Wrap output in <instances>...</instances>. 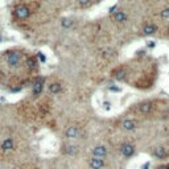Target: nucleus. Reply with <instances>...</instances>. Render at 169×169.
Wrapping results in <instances>:
<instances>
[{
	"instance_id": "obj_1",
	"label": "nucleus",
	"mask_w": 169,
	"mask_h": 169,
	"mask_svg": "<svg viewBox=\"0 0 169 169\" xmlns=\"http://www.w3.org/2000/svg\"><path fill=\"white\" fill-rule=\"evenodd\" d=\"M135 152H136V148L131 143H123L120 145V153H122L123 157L130 158V157H132L133 155H135Z\"/></svg>"
},
{
	"instance_id": "obj_2",
	"label": "nucleus",
	"mask_w": 169,
	"mask_h": 169,
	"mask_svg": "<svg viewBox=\"0 0 169 169\" xmlns=\"http://www.w3.org/2000/svg\"><path fill=\"white\" fill-rule=\"evenodd\" d=\"M153 110H155V103L151 101H145V102H141L137 104V111L143 114V115H148V114H151Z\"/></svg>"
},
{
	"instance_id": "obj_3",
	"label": "nucleus",
	"mask_w": 169,
	"mask_h": 169,
	"mask_svg": "<svg viewBox=\"0 0 169 169\" xmlns=\"http://www.w3.org/2000/svg\"><path fill=\"white\" fill-rule=\"evenodd\" d=\"M15 15H16V17L20 20H25L29 17V15H31V9L27 6H24V4H20V6L15 8Z\"/></svg>"
},
{
	"instance_id": "obj_4",
	"label": "nucleus",
	"mask_w": 169,
	"mask_h": 169,
	"mask_svg": "<svg viewBox=\"0 0 169 169\" xmlns=\"http://www.w3.org/2000/svg\"><path fill=\"white\" fill-rule=\"evenodd\" d=\"M20 61H21L20 53H17V52H9L7 54V63L11 67H17L20 65Z\"/></svg>"
},
{
	"instance_id": "obj_5",
	"label": "nucleus",
	"mask_w": 169,
	"mask_h": 169,
	"mask_svg": "<svg viewBox=\"0 0 169 169\" xmlns=\"http://www.w3.org/2000/svg\"><path fill=\"white\" fill-rule=\"evenodd\" d=\"M0 150L4 153H9L15 150V140L13 137H6L0 144Z\"/></svg>"
},
{
	"instance_id": "obj_6",
	"label": "nucleus",
	"mask_w": 169,
	"mask_h": 169,
	"mask_svg": "<svg viewBox=\"0 0 169 169\" xmlns=\"http://www.w3.org/2000/svg\"><path fill=\"white\" fill-rule=\"evenodd\" d=\"M91 155L93 157H101V158H104L107 155H108V150L106 145H95L91 150Z\"/></svg>"
},
{
	"instance_id": "obj_7",
	"label": "nucleus",
	"mask_w": 169,
	"mask_h": 169,
	"mask_svg": "<svg viewBox=\"0 0 169 169\" xmlns=\"http://www.w3.org/2000/svg\"><path fill=\"white\" fill-rule=\"evenodd\" d=\"M152 155L157 160H165V158L169 156V152L165 147H156L155 150L152 151Z\"/></svg>"
},
{
	"instance_id": "obj_8",
	"label": "nucleus",
	"mask_w": 169,
	"mask_h": 169,
	"mask_svg": "<svg viewBox=\"0 0 169 169\" xmlns=\"http://www.w3.org/2000/svg\"><path fill=\"white\" fill-rule=\"evenodd\" d=\"M104 165H106V161L104 158L101 157H91L89 160V168L90 169H103Z\"/></svg>"
},
{
	"instance_id": "obj_9",
	"label": "nucleus",
	"mask_w": 169,
	"mask_h": 169,
	"mask_svg": "<svg viewBox=\"0 0 169 169\" xmlns=\"http://www.w3.org/2000/svg\"><path fill=\"white\" fill-rule=\"evenodd\" d=\"M120 127L124 131H135L137 128V122L133 120V119H124L120 124Z\"/></svg>"
},
{
	"instance_id": "obj_10",
	"label": "nucleus",
	"mask_w": 169,
	"mask_h": 169,
	"mask_svg": "<svg viewBox=\"0 0 169 169\" xmlns=\"http://www.w3.org/2000/svg\"><path fill=\"white\" fill-rule=\"evenodd\" d=\"M42 90H44V79L42 78H38L32 84V93H33L34 97H38L40 94L42 93Z\"/></svg>"
},
{
	"instance_id": "obj_11",
	"label": "nucleus",
	"mask_w": 169,
	"mask_h": 169,
	"mask_svg": "<svg viewBox=\"0 0 169 169\" xmlns=\"http://www.w3.org/2000/svg\"><path fill=\"white\" fill-rule=\"evenodd\" d=\"M65 136L66 139H70V140L79 137V128L77 126H69L65 130Z\"/></svg>"
},
{
	"instance_id": "obj_12",
	"label": "nucleus",
	"mask_w": 169,
	"mask_h": 169,
	"mask_svg": "<svg viewBox=\"0 0 169 169\" xmlns=\"http://www.w3.org/2000/svg\"><path fill=\"white\" fill-rule=\"evenodd\" d=\"M78 145H74V144H65L62 147V152L65 153L66 156H76L78 153Z\"/></svg>"
},
{
	"instance_id": "obj_13",
	"label": "nucleus",
	"mask_w": 169,
	"mask_h": 169,
	"mask_svg": "<svg viewBox=\"0 0 169 169\" xmlns=\"http://www.w3.org/2000/svg\"><path fill=\"white\" fill-rule=\"evenodd\" d=\"M112 19H114V21L123 24V23H126V21H127L128 16H127V13L124 12V11H116L115 13L112 15Z\"/></svg>"
},
{
	"instance_id": "obj_14",
	"label": "nucleus",
	"mask_w": 169,
	"mask_h": 169,
	"mask_svg": "<svg viewBox=\"0 0 169 169\" xmlns=\"http://www.w3.org/2000/svg\"><path fill=\"white\" fill-rule=\"evenodd\" d=\"M156 32H157V27L155 24H147V25H144V28H143L144 36H152V34H155Z\"/></svg>"
},
{
	"instance_id": "obj_15",
	"label": "nucleus",
	"mask_w": 169,
	"mask_h": 169,
	"mask_svg": "<svg viewBox=\"0 0 169 169\" xmlns=\"http://www.w3.org/2000/svg\"><path fill=\"white\" fill-rule=\"evenodd\" d=\"M126 70H124V69H116L115 72H114V74H112V77L116 79V81H123L124 78H126Z\"/></svg>"
},
{
	"instance_id": "obj_16",
	"label": "nucleus",
	"mask_w": 169,
	"mask_h": 169,
	"mask_svg": "<svg viewBox=\"0 0 169 169\" xmlns=\"http://www.w3.org/2000/svg\"><path fill=\"white\" fill-rule=\"evenodd\" d=\"M49 91H50L52 94H59L62 91V84L59 82L50 83V86H49Z\"/></svg>"
},
{
	"instance_id": "obj_17",
	"label": "nucleus",
	"mask_w": 169,
	"mask_h": 169,
	"mask_svg": "<svg viewBox=\"0 0 169 169\" xmlns=\"http://www.w3.org/2000/svg\"><path fill=\"white\" fill-rule=\"evenodd\" d=\"M73 24H74V21H73V19H70V17H63V19H61V27H62V28L69 29V28L73 27Z\"/></svg>"
},
{
	"instance_id": "obj_18",
	"label": "nucleus",
	"mask_w": 169,
	"mask_h": 169,
	"mask_svg": "<svg viewBox=\"0 0 169 169\" xmlns=\"http://www.w3.org/2000/svg\"><path fill=\"white\" fill-rule=\"evenodd\" d=\"M28 66H29V69H36V59L29 58L28 59Z\"/></svg>"
},
{
	"instance_id": "obj_19",
	"label": "nucleus",
	"mask_w": 169,
	"mask_h": 169,
	"mask_svg": "<svg viewBox=\"0 0 169 169\" xmlns=\"http://www.w3.org/2000/svg\"><path fill=\"white\" fill-rule=\"evenodd\" d=\"M102 106H103V108H104L106 111H110V110H111V103L108 102V101H104V102L102 103Z\"/></svg>"
},
{
	"instance_id": "obj_20",
	"label": "nucleus",
	"mask_w": 169,
	"mask_h": 169,
	"mask_svg": "<svg viewBox=\"0 0 169 169\" xmlns=\"http://www.w3.org/2000/svg\"><path fill=\"white\" fill-rule=\"evenodd\" d=\"M161 17L162 19H169V8H165L161 11Z\"/></svg>"
},
{
	"instance_id": "obj_21",
	"label": "nucleus",
	"mask_w": 169,
	"mask_h": 169,
	"mask_svg": "<svg viewBox=\"0 0 169 169\" xmlns=\"http://www.w3.org/2000/svg\"><path fill=\"white\" fill-rule=\"evenodd\" d=\"M78 4L81 7H87L90 4V0H78Z\"/></svg>"
},
{
	"instance_id": "obj_22",
	"label": "nucleus",
	"mask_w": 169,
	"mask_h": 169,
	"mask_svg": "<svg viewBox=\"0 0 169 169\" xmlns=\"http://www.w3.org/2000/svg\"><path fill=\"white\" fill-rule=\"evenodd\" d=\"M102 56L103 57H110V56H112V50H111V49H106V50H103Z\"/></svg>"
},
{
	"instance_id": "obj_23",
	"label": "nucleus",
	"mask_w": 169,
	"mask_h": 169,
	"mask_svg": "<svg viewBox=\"0 0 169 169\" xmlns=\"http://www.w3.org/2000/svg\"><path fill=\"white\" fill-rule=\"evenodd\" d=\"M108 90H110V91H116V93H119V91H120V87H118V86H110V87H108Z\"/></svg>"
},
{
	"instance_id": "obj_24",
	"label": "nucleus",
	"mask_w": 169,
	"mask_h": 169,
	"mask_svg": "<svg viewBox=\"0 0 169 169\" xmlns=\"http://www.w3.org/2000/svg\"><path fill=\"white\" fill-rule=\"evenodd\" d=\"M147 46H148V48H155V46H156V42H155V41H148V42H147Z\"/></svg>"
},
{
	"instance_id": "obj_25",
	"label": "nucleus",
	"mask_w": 169,
	"mask_h": 169,
	"mask_svg": "<svg viewBox=\"0 0 169 169\" xmlns=\"http://www.w3.org/2000/svg\"><path fill=\"white\" fill-rule=\"evenodd\" d=\"M37 57L40 58V61L45 62V56H44V54H41V53H38V54H37Z\"/></svg>"
},
{
	"instance_id": "obj_26",
	"label": "nucleus",
	"mask_w": 169,
	"mask_h": 169,
	"mask_svg": "<svg viewBox=\"0 0 169 169\" xmlns=\"http://www.w3.org/2000/svg\"><path fill=\"white\" fill-rule=\"evenodd\" d=\"M156 169H169V164H164V165H160V167H157Z\"/></svg>"
},
{
	"instance_id": "obj_27",
	"label": "nucleus",
	"mask_w": 169,
	"mask_h": 169,
	"mask_svg": "<svg viewBox=\"0 0 169 169\" xmlns=\"http://www.w3.org/2000/svg\"><path fill=\"white\" fill-rule=\"evenodd\" d=\"M115 9H116V6H112V7L110 8V9H108V12H110V13H112V15H114V13H115V12H116V11H115Z\"/></svg>"
},
{
	"instance_id": "obj_28",
	"label": "nucleus",
	"mask_w": 169,
	"mask_h": 169,
	"mask_svg": "<svg viewBox=\"0 0 169 169\" xmlns=\"http://www.w3.org/2000/svg\"><path fill=\"white\" fill-rule=\"evenodd\" d=\"M15 169H27V168H24V167H23V168H21V167H19V168H15Z\"/></svg>"
},
{
	"instance_id": "obj_29",
	"label": "nucleus",
	"mask_w": 169,
	"mask_h": 169,
	"mask_svg": "<svg viewBox=\"0 0 169 169\" xmlns=\"http://www.w3.org/2000/svg\"><path fill=\"white\" fill-rule=\"evenodd\" d=\"M168 32H169V25H168Z\"/></svg>"
}]
</instances>
